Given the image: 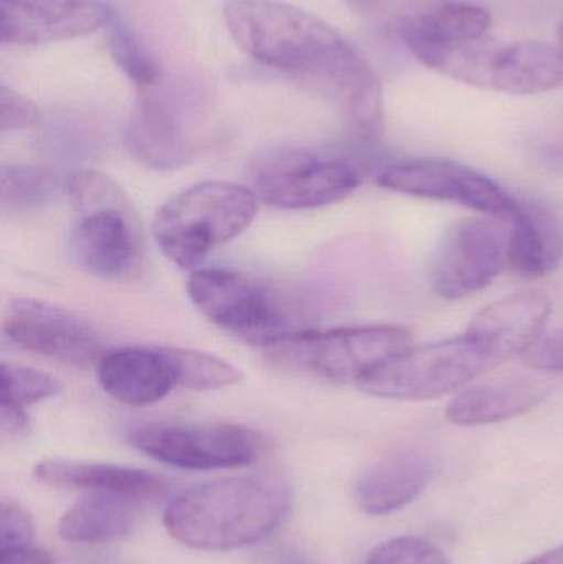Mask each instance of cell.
I'll list each match as a JSON object with an SVG mask.
<instances>
[{
    "label": "cell",
    "mask_w": 563,
    "mask_h": 564,
    "mask_svg": "<svg viewBox=\"0 0 563 564\" xmlns=\"http://www.w3.org/2000/svg\"><path fill=\"white\" fill-rule=\"evenodd\" d=\"M224 19L251 59L336 106L357 139L373 142L383 134L379 78L329 23L281 0H230Z\"/></svg>",
    "instance_id": "obj_1"
},
{
    "label": "cell",
    "mask_w": 563,
    "mask_h": 564,
    "mask_svg": "<svg viewBox=\"0 0 563 564\" xmlns=\"http://www.w3.org/2000/svg\"><path fill=\"white\" fill-rule=\"evenodd\" d=\"M290 507V487L278 477H228L178 494L165 509L164 527L188 549L230 552L270 536Z\"/></svg>",
    "instance_id": "obj_2"
},
{
    "label": "cell",
    "mask_w": 563,
    "mask_h": 564,
    "mask_svg": "<svg viewBox=\"0 0 563 564\" xmlns=\"http://www.w3.org/2000/svg\"><path fill=\"white\" fill-rule=\"evenodd\" d=\"M255 191L231 182L207 181L162 205L152 224L162 254L181 270H195L215 248L240 237L258 214Z\"/></svg>",
    "instance_id": "obj_3"
},
{
    "label": "cell",
    "mask_w": 563,
    "mask_h": 564,
    "mask_svg": "<svg viewBox=\"0 0 563 564\" xmlns=\"http://www.w3.org/2000/svg\"><path fill=\"white\" fill-rule=\"evenodd\" d=\"M412 347L399 325H362L329 330H293L264 348L277 367L321 381L359 387L387 361Z\"/></svg>",
    "instance_id": "obj_4"
},
{
    "label": "cell",
    "mask_w": 563,
    "mask_h": 564,
    "mask_svg": "<svg viewBox=\"0 0 563 564\" xmlns=\"http://www.w3.org/2000/svg\"><path fill=\"white\" fill-rule=\"evenodd\" d=\"M208 111L207 89L192 78L162 76L138 89L126 128L131 154L155 171H175L194 159Z\"/></svg>",
    "instance_id": "obj_5"
},
{
    "label": "cell",
    "mask_w": 563,
    "mask_h": 564,
    "mask_svg": "<svg viewBox=\"0 0 563 564\" xmlns=\"http://www.w3.org/2000/svg\"><path fill=\"white\" fill-rule=\"evenodd\" d=\"M496 365L468 335H463L407 348L357 388L383 400H436L468 387Z\"/></svg>",
    "instance_id": "obj_6"
},
{
    "label": "cell",
    "mask_w": 563,
    "mask_h": 564,
    "mask_svg": "<svg viewBox=\"0 0 563 564\" xmlns=\"http://www.w3.org/2000/svg\"><path fill=\"white\" fill-rule=\"evenodd\" d=\"M187 292L212 324L255 347L268 348L294 330L277 294L240 271L195 270Z\"/></svg>",
    "instance_id": "obj_7"
},
{
    "label": "cell",
    "mask_w": 563,
    "mask_h": 564,
    "mask_svg": "<svg viewBox=\"0 0 563 564\" xmlns=\"http://www.w3.org/2000/svg\"><path fill=\"white\" fill-rule=\"evenodd\" d=\"M129 440L145 456L178 469H235L260 456L257 434L234 424L151 423Z\"/></svg>",
    "instance_id": "obj_8"
},
{
    "label": "cell",
    "mask_w": 563,
    "mask_h": 564,
    "mask_svg": "<svg viewBox=\"0 0 563 564\" xmlns=\"http://www.w3.org/2000/svg\"><path fill=\"white\" fill-rule=\"evenodd\" d=\"M509 218L459 221L443 238L432 267L440 297L463 299L488 288L508 268Z\"/></svg>",
    "instance_id": "obj_9"
},
{
    "label": "cell",
    "mask_w": 563,
    "mask_h": 564,
    "mask_svg": "<svg viewBox=\"0 0 563 564\" xmlns=\"http://www.w3.org/2000/svg\"><path fill=\"white\" fill-rule=\"evenodd\" d=\"M360 19L399 39L416 42H458L483 39L491 13L465 0H344Z\"/></svg>",
    "instance_id": "obj_10"
},
{
    "label": "cell",
    "mask_w": 563,
    "mask_h": 564,
    "mask_svg": "<svg viewBox=\"0 0 563 564\" xmlns=\"http://www.w3.org/2000/svg\"><path fill=\"white\" fill-rule=\"evenodd\" d=\"M360 184L362 177L349 162L291 152L261 167L255 194L270 207L306 210L344 200Z\"/></svg>",
    "instance_id": "obj_11"
},
{
    "label": "cell",
    "mask_w": 563,
    "mask_h": 564,
    "mask_svg": "<svg viewBox=\"0 0 563 564\" xmlns=\"http://www.w3.org/2000/svg\"><path fill=\"white\" fill-rule=\"evenodd\" d=\"M380 187L426 200L452 202L486 217H508L516 198L475 169L443 159L399 162L380 172Z\"/></svg>",
    "instance_id": "obj_12"
},
{
    "label": "cell",
    "mask_w": 563,
    "mask_h": 564,
    "mask_svg": "<svg viewBox=\"0 0 563 564\" xmlns=\"http://www.w3.org/2000/svg\"><path fill=\"white\" fill-rule=\"evenodd\" d=\"M3 334L23 350L63 364H91L101 355L98 335L85 321L36 299L10 302Z\"/></svg>",
    "instance_id": "obj_13"
},
{
    "label": "cell",
    "mask_w": 563,
    "mask_h": 564,
    "mask_svg": "<svg viewBox=\"0 0 563 564\" xmlns=\"http://www.w3.org/2000/svg\"><path fill=\"white\" fill-rule=\"evenodd\" d=\"M68 250L73 263L91 276H129L141 261V234L132 204L79 214Z\"/></svg>",
    "instance_id": "obj_14"
},
{
    "label": "cell",
    "mask_w": 563,
    "mask_h": 564,
    "mask_svg": "<svg viewBox=\"0 0 563 564\" xmlns=\"http://www.w3.org/2000/svg\"><path fill=\"white\" fill-rule=\"evenodd\" d=\"M0 36L12 45H45L89 35L112 12L99 0H0Z\"/></svg>",
    "instance_id": "obj_15"
},
{
    "label": "cell",
    "mask_w": 563,
    "mask_h": 564,
    "mask_svg": "<svg viewBox=\"0 0 563 564\" xmlns=\"http://www.w3.org/2000/svg\"><path fill=\"white\" fill-rule=\"evenodd\" d=\"M549 315L551 302L542 292H519L481 308L469 322L466 335L496 364H501L522 357L544 337Z\"/></svg>",
    "instance_id": "obj_16"
},
{
    "label": "cell",
    "mask_w": 563,
    "mask_h": 564,
    "mask_svg": "<svg viewBox=\"0 0 563 564\" xmlns=\"http://www.w3.org/2000/svg\"><path fill=\"white\" fill-rule=\"evenodd\" d=\"M563 86V48L559 43H489L483 63L481 86L511 95H535Z\"/></svg>",
    "instance_id": "obj_17"
},
{
    "label": "cell",
    "mask_w": 563,
    "mask_h": 564,
    "mask_svg": "<svg viewBox=\"0 0 563 564\" xmlns=\"http://www.w3.org/2000/svg\"><path fill=\"white\" fill-rule=\"evenodd\" d=\"M98 383L112 400L134 408L159 403L177 387L174 368L162 347L109 351L99 360Z\"/></svg>",
    "instance_id": "obj_18"
},
{
    "label": "cell",
    "mask_w": 563,
    "mask_h": 564,
    "mask_svg": "<svg viewBox=\"0 0 563 564\" xmlns=\"http://www.w3.org/2000/svg\"><path fill=\"white\" fill-rule=\"evenodd\" d=\"M508 270L538 280L557 270L563 260V228L544 205L516 200L508 215Z\"/></svg>",
    "instance_id": "obj_19"
},
{
    "label": "cell",
    "mask_w": 563,
    "mask_h": 564,
    "mask_svg": "<svg viewBox=\"0 0 563 564\" xmlns=\"http://www.w3.org/2000/svg\"><path fill=\"white\" fill-rule=\"evenodd\" d=\"M432 476V464L423 454H390L360 477L356 486L357 506L369 516L399 512L425 492Z\"/></svg>",
    "instance_id": "obj_20"
},
{
    "label": "cell",
    "mask_w": 563,
    "mask_h": 564,
    "mask_svg": "<svg viewBox=\"0 0 563 564\" xmlns=\"http://www.w3.org/2000/svg\"><path fill=\"white\" fill-rule=\"evenodd\" d=\"M35 477L40 482L58 489L122 494L142 500L162 496L167 490V484L161 477L116 464L48 459L36 464Z\"/></svg>",
    "instance_id": "obj_21"
},
{
    "label": "cell",
    "mask_w": 563,
    "mask_h": 564,
    "mask_svg": "<svg viewBox=\"0 0 563 564\" xmlns=\"http://www.w3.org/2000/svg\"><path fill=\"white\" fill-rule=\"evenodd\" d=\"M542 381L515 378L459 391L446 406V417L458 426H485L521 416L548 397Z\"/></svg>",
    "instance_id": "obj_22"
},
{
    "label": "cell",
    "mask_w": 563,
    "mask_h": 564,
    "mask_svg": "<svg viewBox=\"0 0 563 564\" xmlns=\"http://www.w3.org/2000/svg\"><path fill=\"white\" fill-rule=\"evenodd\" d=\"M142 502L122 494L88 492L66 510L58 523V535L72 543L122 539L138 525Z\"/></svg>",
    "instance_id": "obj_23"
},
{
    "label": "cell",
    "mask_w": 563,
    "mask_h": 564,
    "mask_svg": "<svg viewBox=\"0 0 563 564\" xmlns=\"http://www.w3.org/2000/svg\"><path fill=\"white\" fill-rule=\"evenodd\" d=\"M66 181L43 165H3L0 172V202L6 212L36 210L58 198Z\"/></svg>",
    "instance_id": "obj_24"
},
{
    "label": "cell",
    "mask_w": 563,
    "mask_h": 564,
    "mask_svg": "<svg viewBox=\"0 0 563 564\" xmlns=\"http://www.w3.org/2000/svg\"><path fill=\"white\" fill-rule=\"evenodd\" d=\"M174 368L177 387L188 391H212L231 387L243 373L230 361L194 348L162 347Z\"/></svg>",
    "instance_id": "obj_25"
},
{
    "label": "cell",
    "mask_w": 563,
    "mask_h": 564,
    "mask_svg": "<svg viewBox=\"0 0 563 564\" xmlns=\"http://www.w3.org/2000/svg\"><path fill=\"white\" fill-rule=\"evenodd\" d=\"M106 26L109 53L121 72L134 83L136 88H148L165 75L151 50L129 23L112 13Z\"/></svg>",
    "instance_id": "obj_26"
},
{
    "label": "cell",
    "mask_w": 563,
    "mask_h": 564,
    "mask_svg": "<svg viewBox=\"0 0 563 564\" xmlns=\"http://www.w3.org/2000/svg\"><path fill=\"white\" fill-rule=\"evenodd\" d=\"M59 391L62 384L58 380L35 368L15 364H2L0 368V403L26 408L55 398Z\"/></svg>",
    "instance_id": "obj_27"
},
{
    "label": "cell",
    "mask_w": 563,
    "mask_h": 564,
    "mask_svg": "<svg viewBox=\"0 0 563 564\" xmlns=\"http://www.w3.org/2000/svg\"><path fill=\"white\" fill-rule=\"evenodd\" d=\"M364 564H452L445 553L415 536L389 540V542L373 550L372 555Z\"/></svg>",
    "instance_id": "obj_28"
},
{
    "label": "cell",
    "mask_w": 563,
    "mask_h": 564,
    "mask_svg": "<svg viewBox=\"0 0 563 564\" xmlns=\"http://www.w3.org/2000/svg\"><path fill=\"white\" fill-rule=\"evenodd\" d=\"M35 527L32 517L15 500L3 499L0 509V550L32 545Z\"/></svg>",
    "instance_id": "obj_29"
},
{
    "label": "cell",
    "mask_w": 563,
    "mask_h": 564,
    "mask_svg": "<svg viewBox=\"0 0 563 564\" xmlns=\"http://www.w3.org/2000/svg\"><path fill=\"white\" fill-rule=\"evenodd\" d=\"M40 111L29 98L10 88L6 82L0 86V129L20 131L39 124Z\"/></svg>",
    "instance_id": "obj_30"
},
{
    "label": "cell",
    "mask_w": 563,
    "mask_h": 564,
    "mask_svg": "<svg viewBox=\"0 0 563 564\" xmlns=\"http://www.w3.org/2000/svg\"><path fill=\"white\" fill-rule=\"evenodd\" d=\"M526 367L545 373H563V330L542 337L522 355Z\"/></svg>",
    "instance_id": "obj_31"
},
{
    "label": "cell",
    "mask_w": 563,
    "mask_h": 564,
    "mask_svg": "<svg viewBox=\"0 0 563 564\" xmlns=\"http://www.w3.org/2000/svg\"><path fill=\"white\" fill-rule=\"evenodd\" d=\"M29 427L25 408L0 403V431L3 437H17Z\"/></svg>",
    "instance_id": "obj_32"
},
{
    "label": "cell",
    "mask_w": 563,
    "mask_h": 564,
    "mask_svg": "<svg viewBox=\"0 0 563 564\" xmlns=\"http://www.w3.org/2000/svg\"><path fill=\"white\" fill-rule=\"evenodd\" d=\"M0 564H55L48 553L30 546L0 550Z\"/></svg>",
    "instance_id": "obj_33"
},
{
    "label": "cell",
    "mask_w": 563,
    "mask_h": 564,
    "mask_svg": "<svg viewBox=\"0 0 563 564\" xmlns=\"http://www.w3.org/2000/svg\"><path fill=\"white\" fill-rule=\"evenodd\" d=\"M260 564H307L306 560L301 558L296 553L290 552V550H277V552H270Z\"/></svg>",
    "instance_id": "obj_34"
},
{
    "label": "cell",
    "mask_w": 563,
    "mask_h": 564,
    "mask_svg": "<svg viewBox=\"0 0 563 564\" xmlns=\"http://www.w3.org/2000/svg\"><path fill=\"white\" fill-rule=\"evenodd\" d=\"M524 564H563V546H559V549L544 553V555Z\"/></svg>",
    "instance_id": "obj_35"
},
{
    "label": "cell",
    "mask_w": 563,
    "mask_h": 564,
    "mask_svg": "<svg viewBox=\"0 0 563 564\" xmlns=\"http://www.w3.org/2000/svg\"><path fill=\"white\" fill-rule=\"evenodd\" d=\"M557 36H559V45L562 46L563 48V23L561 26H559V32H557Z\"/></svg>",
    "instance_id": "obj_36"
}]
</instances>
